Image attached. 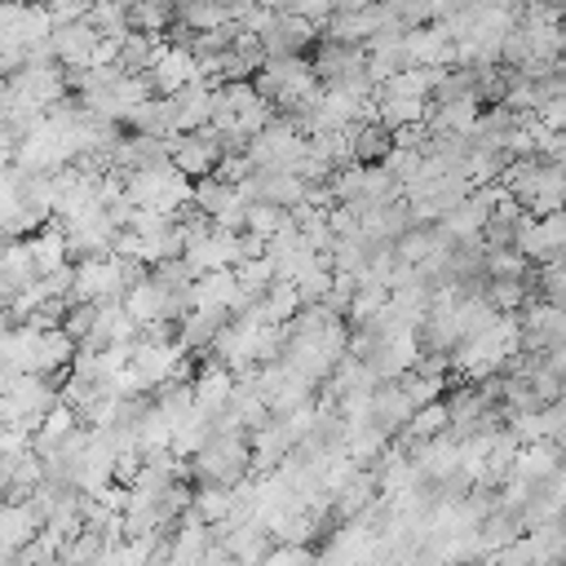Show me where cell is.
<instances>
[{
	"label": "cell",
	"mask_w": 566,
	"mask_h": 566,
	"mask_svg": "<svg viewBox=\"0 0 566 566\" xmlns=\"http://www.w3.org/2000/svg\"><path fill=\"white\" fill-rule=\"evenodd\" d=\"M27 248H31L35 274H53V270H62V265H66V230H62L57 221H53L49 230L31 234V239H27Z\"/></svg>",
	"instance_id": "6da1fadb"
},
{
	"label": "cell",
	"mask_w": 566,
	"mask_h": 566,
	"mask_svg": "<svg viewBox=\"0 0 566 566\" xmlns=\"http://www.w3.org/2000/svg\"><path fill=\"white\" fill-rule=\"evenodd\" d=\"M18 376H22V371H18L13 363H4V358H0V394H9V385H13Z\"/></svg>",
	"instance_id": "7a4b0ae2"
},
{
	"label": "cell",
	"mask_w": 566,
	"mask_h": 566,
	"mask_svg": "<svg viewBox=\"0 0 566 566\" xmlns=\"http://www.w3.org/2000/svg\"><path fill=\"white\" fill-rule=\"evenodd\" d=\"M35 4H40V9H53V4H57V0H35Z\"/></svg>",
	"instance_id": "3957f363"
}]
</instances>
